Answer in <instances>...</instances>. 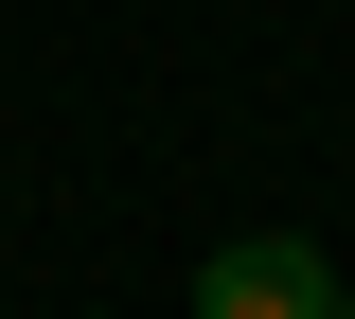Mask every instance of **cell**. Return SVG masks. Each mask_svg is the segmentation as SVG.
Returning a JSON list of instances; mask_svg holds the SVG:
<instances>
[{"instance_id":"7a4b0ae2","label":"cell","mask_w":355,"mask_h":319,"mask_svg":"<svg viewBox=\"0 0 355 319\" xmlns=\"http://www.w3.org/2000/svg\"><path fill=\"white\" fill-rule=\"evenodd\" d=\"M338 319H355V284H338Z\"/></svg>"},{"instance_id":"6da1fadb","label":"cell","mask_w":355,"mask_h":319,"mask_svg":"<svg viewBox=\"0 0 355 319\" xmlns=\"http://www.w3.org/2000/svg\"><path fill=\"white\" fill-rule=\"evenodd\" d=\"M196 319H338V266H320L302 230H231L214 266H196Z\"/></svg>"}]
</instances>
